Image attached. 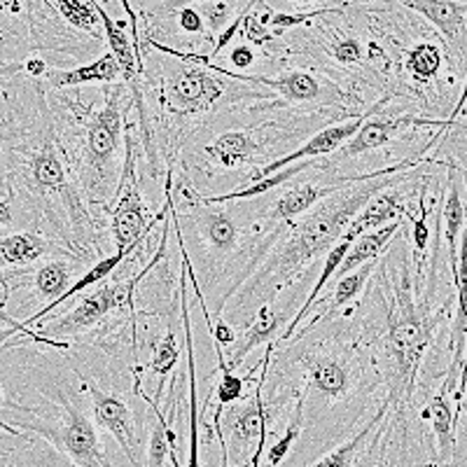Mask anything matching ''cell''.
I'll return each instance as SVG.
<instances>
[{
	"label": "cell",
	"mask_w": 467,
	"mask_h": 467,
	"mask_svg": "<svg viewBox=\"0 0 467 467\" xmlns=\"http://www.w3.org/2000/svg\"><path fill=\"white\" fill-rule=\"evenodd\" d=\"M203 152L213 161H218V164L227 166V169H234V166L255 161V157H260L265 148H262V139H257L255 131L232 129V131L220 133L218 139L203 148Z\"/></svg>",
	"instance_id": "20"
},
{
	"label": "cell",
	"mask_w": 467,
	"mask_h": 467,
	"mask_svg": "<svg viewBox=\"0 0 467 467\" xmlns=\"http://www.w3.org/2000/svg\"><path fill=\"white\" fill-rule=\"evenodd\" d=\"M441 220H444V241L449 248V266L451 274L458 266V248H461L462 229L467 224V211L462 203L461 182L453 175V166H449V190H446L444 206H441Z\"/></svg>",
	"instance_id": "22"
},
{
	"label": "cell",
	"mask_w": 467,
	"mask_h": 467,
	"mask_svg": "<svg viewBox=\"0 0 467 467\" xmlns=\"http://www.w3.org/2000/svg\"><path fill=\"white\" fill-rule=\"evenodd\" d=\"M178 360H181V346L175 341V325L171 323L169 329L164 332V337L154 344L152 360H150V372L160 379V388H157V393H154V400H157V402L161 400V393H164L166 383H169V377L175 369V365H178Z\"/></svg>",
	"instance_id": "26"
},
{
	"label": "cell",
	"mask_w": 467,
	"mask_h": 467,
	"mask_svg": "<svg viewBox=\"0 0 467 467\" xmlns=\"http://www.w3.org/2000/svg\"><path fill=\"white\" fill-rule=\"evenodd\" d=\"M404 215H407V208H404L402 197H400L398 192L386 190L381 192V194H377L372 202L362 208L360 215L350 223L348 232H353L358 239H360L362 234L377 232V229L388 227V224L402 220Z\"/></svg>",
	"instance_id": "21"
},
{
	"label": "cell",
	"mask_w": 467,
	"mask_h": 467,
	"mask_svg": "<svg viewBox=\"0 0 467 467\" xmlns=\"http://www.w3.org/2000/svg\"><path fill=\"white\" fill-rule=\"evenodd\" d=\"M87 390L91 395L96 423L101 425L106 432H110L112 440L122 446L124 456L129 458L131 467H143V441L136 431L131 404L122 395L103 390L96 381H87Z\"/></svg>",
	"instance_id": "9"
},
{
	"label": "cell",
	"mask_w": 467,
	"mask_h": 467,
	"mask_svg": "<svg viewBox=\"0 0 467 467\" xmlns=\"http://www.w3.org/2000/svg\"><path fill=\"white\" fill-rule=\"evenodd\" d=\"M306 393H299L297 395V402H295V411H292L290 420H287L285 431H283V435L278 437L274 444L266 449L265 458H266V465L262 462L265 467H278L283 461H285L287 456H290L292 446L297 444V440L302 437V431H304V409H306Z\"/></svg>",
	"instance_id": "27"
},
{
	"label": "cell",
	"mask_w": 467,
	"mask_h": 467,
	"mask_svg": "<svg viewBox=\"0 0 467 467\" xmlns=\"http://www.w3.org/2000/svg\"><path fill=\"white\" fill-rule=\"evenodd\" d=\"M208 70L220 73L223 78H227V80L248 82V85H260L265 87V89H274L290 103H316L339 96V91H337L335 87L325 85V82H320L316 75L306 73V70H290V73H281L276 75V78H266V75L236 73V70L223 68V66H218L215 61L208 66Z\"/></svg>",
	"instance_id": "12"
},
{
	"label": "cell",
	"mask_w": 467,
	"mask_h": 467,
	"mask_svg": "<svg viewBox=\"0 0 467 467\" xmlns=\"http://www.w3.org/2000/svg\"><path fill=\"white\" fill-rule=\"evenodd\" d=\"M24 73H26L24 58H19V61H5V64H0V85L15 80L16 75H24Z\"/></svg>",
	"instance_id": "37"
},
{
	"label": "cell",
	"mask_w": 467,
	"mask_h": 467,
	"mask_svg": "<svg viewBox=\"0 0 467 467\" xmlns=\"http://www.w3.org/2000/svg\"><path fill=\"white\" fill-rule=\"evenodd\" d=\"M400 229H402V220H398V223H393V224H388V227L377 229V232L362 234L360 239L350 245L348 255L344 257V262H341L339 271H337V276L332 278V281H339V278L348 276V274L358 271L360 266L379 260L383 250H386V245L393 241V236L400 232Z\"/></svg>",
	"instance_id": "23"
},
{
	"label": "cell",
	"mask_w": 467,
	"mask_h": 467,
	"mask_svg": "<svg viewBox=\"0 0 467 467\" xmlns=\"http://www.w3.org/2000/svg\"><path fill=\"white\" fill-rule=\"evenodd\" d=\"M257 5V3H255ZM253 5V7H255ZM250 7L244 16V26H241V33L248 40L253 47H266V45L274 43V33L269 31V26H265L260 19V10H253Z\"/></svg>",
	"instance_id": "30"
},
{
	"label": "cell",
	"mask_w": 467,
	"mask_h": 467,
	"mask_svg": "<svg viewBox=\"0 0 467 467\" xmlns=\"http://www.w3.org/2000/svg\"><path fill=\"white\" fill-rule=\"evenodd\" d=\"M139 96L129 85H106L103 106L75 103V96L58 94L49 103L58 136L68 152L75 182L87 206L110 211L122 181V140L127 112Z\"/></svg>",
	"instance_id": "2"
},
{
	"label": "cell",
	"mask_w": 467,
	"mask_h": 467,
	"mask_svg": "<svg viewBox=\"0 0 467 467\" xmlns=\"http://www.w3.org/2000/svg\"><path fill=\"white\" fill-rule=\"evenodd\" d=\"M52 7L68 24V28L87 33L89 37H94L96 43H101L103 22L99 16V3H91V0H52Z\"/></svg>",
	"instance_id": "24"
},
{
	"label": "cell",
	"mask_w": 467,
	"mask_h": 467,
	"mask_svg": "<svg viewBox=\"0 0 467 467\" xmlns=\"http://www.w3.org/2000/svg\"><path fill=\"white\" fill-rule=\"evenodd\" d=\"M388 101H390V96H383L381 101L374 103V106L369 108V110L362 112L360 117H353V119H348V122H337V124H329V127L320 129L318 133H314V136H311V139H308L304 145H299L297 150H292L290 154H283V157H278V160L269 161V164L262 166L260 171H255L250 181L253 182L262 181V178H269V175L278 173V171L287 169V166L299 164V161L314 160V157H325V154H329V157H332V154L339 152V150L344 148V145L348 143V140L353 139L358 131H360L362 124H365L372 115H377V112L381 110Z\"/></svg>",
	"instance_id": "8"
},
{
	"label": "cell",
	"mask_w": 467,
	"mask_h": 467,
	"mask_svg": "<svg viewBox=\"0 0 467 467\" xmlns=\"http://www.w3.org/2000/svg\"><path fill=\"white\" fill-rule=\"evenodd\" d=\"M332 57L344 66H353V64H360L362 58V45L358 43L356 37H341L339 43H335L329 47Z\"/></svg>",
	"instance_id": "32"
},
{
	"label": "cell",
	"mask_w": 467,
	"mask_h": 467,
	"mask_svg": "<svg viewBox=\"0 0 467 467\" xmlns=\"http://www.w3.org/2000/svg\"><path fill=\"white\" fill-rule=\"evenodd\" d=\"M3 96L10 110L0 119V197L78 262L101 260V229L78 190L45 85L28 80Z\"/></svg>",
	"instance_id": "1"
},
{
	"label": "cell",
	"mask_w": 467,
	"mask_h": 467,
	"mask_svg": "<svg viewBox=\"0 0 467 467\" xmlns=\"http://www.w3.org/2000/svg\"><path fill=\"white\" fill-rule=\"evenodd\" d=\"M292 362L302 369V383L306 398L311 393L320 402H341L356 390L362 379V360L358 346L329 344L311 346L306 350L287 348L283 362Z\"/></svg>",
	"instance_id": "6"
},
{
	"label": "cell",
	"mask_w": 467,
	"mask_h": 467,
	"mask_svg": "<svg viewBox=\"0 0 467 467\" xmlns=\"http://www.w3.org/2000/svg\"><path fill=\"white\" fill-rule=\"evenodd\" d=\"M227 94V82L197 64H173L161 85V103L175 117H197L213 110Z\"/></svg>",
	"instance_id": "7"
},
{
	"label": "cell",
	"mask_w": 467,
	"mask_h": 467,
	"mask_svg": "<svg viewBox=\"0 0 467 467\" xmlns=\"http://www.w3.org/2000/svg\"><path fill=\"white\" fill-rule=\"evenodd\" d=\"M119 80H122V70H119L117 58L108 52L96 61L75 66V68H49L40 82L45 85V89L64 91L87 85H117Z\"/></svg>",
	"instance_id": "17"
},
{
	"label": "cell",
	"mask_w": 467,
	"mask_h": 467,
	"mask_svg": "<svg viewBox=\"0 0 467 467\" xmlns=\"http://www.w3.org/2000/svg\"><path fill=\"white\" fill-rule=\"evenodd\" d=\"M465 106H467V75H465V82H462L461 96H458V101H456V106H453L451 115H449V119H446V122H441V131L437 133V136L431 140V143H428V148H425V150H431L432 145L437 143V140H441V136H444V133L449 131V129H451L453 124H456V119H458V117H461V112L465 110ZM425 150H423V152H425Z\"/></svg>",
	"instance_id": "34"
},
{
	"label": "cell",
	"mask_w": 467,
	"mask_h": 467,
	"mask_svg": "<svg viewBox=\"0 0 467 467\" xmlns=\"http://www.w3.org/2000/svg\"><path fill=\"white\" fill-rule=\"evenodd\" d=\"M420 419L428 420L432 425V435H435L437 456L441 462H449L456 453V431H458V416L453 411L451 393L444 386L440 388V393L425 404L420 411Z\"/></svg>",
	"instance_id": "19"
},
{
	"label": "cell",
	"mask_w": 467,
	"mask_h": 467,
	"mask_svg": "<svg viewBox=\"0 0 467 467\" xmlns=\"http://www.w3.org/2000/svg\"><path fill=\"white\" fill-rule=\"evenodd\" d=\"M377 269H379V260H374V262H369V265L360 266L358 271H353V274H348V276L335 281L332 290H329L327 295H323V297H320L318 302L314 304V308H311L314 318L308 320L306 327L299 329L297 335L292 337V339L302 341L304 335H308V332H314V329L318 327L320 320L332 318L335 314H339L341 308L356 302V299L360 297V292L365 290L367 281H369V278L377 274ZM311 314H308V316H311Z\"/></svg>",
	"instance_id": "16"
},
{
	"label": "cell",
	"mask_w": 467,
	"mask_h": 467,
	"mask_svg": "<svg viewBox=\"0 0 467 467\" xmlns=\"http://www.w3.org/2000/svg\"><path fill=\"white\" fill-rule=\"evenodd\" d=\"M411 239H414L416 257H425V250H428V241H431V232H428V208H425V187L420 190L419 218L414 220Z\"/></svg>",
	"instance_id": "31"
},
{
	"label": "cell",
	"mask_w": 467,
	"mask_h": 467,
	"mask_svg": "<svg viewBox=\"0 0 467 467\" xmlns=\"http://www.w3.org/2000/svg\"><path fill=\"white\" fill-rule=\"evenodd\" d=\"M245 5H236V3H223V0H203L197 3V10L202 12L206 28L211 33H223L229 26V19H236V16L244 12Z\"/></svg>",
	"instance_id": "28"
},
{
	"label": "cell",
	"mask_w": 467,
	"mask_h": 467,
	"mask_svg": "<svg viewBox=\"0 0 467 467\" xmlns=\"http://www.w3.org/2000/svg\"><path fill=\"white\" fill-rule=\"evenodd\" d=\"M47 257H70L43 234L33 232H0V271L26 269ZM75 260V257H73Z\"/></svg>",
	"instance_id": "15"
},
{
	"label": "cell",
	"mask_w": 467,
	"mask_h": 467,
	"mask_svg": "<svg viewBox=\"0 0 467 467\" xmlns=\"http://www.w3.org/2000/svg\"><path fill=\"white\" fill-rule=\"evenodd\" d=\"M388 402L379 407L377 414L362 425L356 435L348 441L339 444L337 449L320 458L314 467H369L374 462V453H377L379 444H381V423L388 416Z\"/></svg>",
	"instance_id": "14"
},
{
	"label": "cell",
	"mask_w": 467,
	"mask_h": 467,
	"mask_svg": "<svg viewBox=\"0 0 467 467\" xmlns=\"http://www.w3.org/2000/svg\"><path fill=\"white\" fill-rule=\"evenodd\" d=\"M398 274H390L379 262V276L374 283V297L383 304V335L379 337V379L386 383L388 414L393 420H404V414L414 402L416 381L425 353L435 339L444 308L431 306V295L419 299L411 266L407 257L398 260Z\"/></svg>",
	"instance_id": "3"
},
{
	"label": "cell",
	"mask_w": 467,
	"mask_h": 467,
	"mask_svg": "<svg viewBox=\"0 0 467 467\" xmlns=\"http://www.w3.org/2000/svg\"><path fill=\"white\" fill-rule=\"evenodd\" d=\"M441 61H444V54L437 43H419L404 52V70L419 85L435 80L441 70Z\"/></svg>",
	"instance_id": "25"
},
{
	"label": "cell",
	"mask_w": 467,
	"mask_h": 467,
	"mask_svg": "<svg viewBox=\"0 0 467 467\" xmlns=\"http://www.w3.org/2000/svg\"><path fill=\"white\" fill-rule=\"evenodd\" d=\"M16 224V208L12 197H0V229H12Z\"/></svg>",
	"instance_id": "36"
},
{
	"label": "cell",
	"mask_w": 467,
	"mask_h": 467,
	"mask_svg": "<svg viewBox=\"0 0 467 467\" xmlns=\"http://www.w3.org/2000/svg\"><path fill=\"white\" fill-rule=\"evenodd\" d=\"M234 211L236 208L232 203L229 206L223 203V208H218L213 206V203H202L194 199L190 220H194V229H197L199 241H202L206 255L211 257V265L223 266L239 250L244 227L239 224Z\"/></svg>",
	"instance_id": "10"
},
{
	"label": "cell",
	"mask_w": 467,
	"mask_h": 467,
	"mask_svg": "<svg viewBox=\"0 0 467 467\" xmlns=\"http://www.w3.org/2000/svg\"><path fill=\"white\" fill-rule=\"evenodd\" d=\"M0 467H15V465H12V462L7 461V458H0Z\"/></svg>",
	"instance_id": "40"
},
{
	"label": "cell",
	"mask_w": 467,
	"mask_h": 467,
	"mask_svg": "<svg viewBox=\"0 0 467 467\" xmlns=\"http://www.w3.org/2000/svg\"><path fill=\"white\" fill-rule=\"evenodd\" d=\"M402 7L425 16L444 37L449 47V61L458 70L467 68V3L458 0H416L402 3Z\"/></svg>",
	"instance_id": "11"
},
{
	"label": "cell",
	"mask_w": 467,
	"mask_h": 467,
	"mask_svg": "<svg viewBox=\"0 0 467 467\" xmlns=\"http://www.w3.org/2000/svg\"><path fill=\"white\" fill-rule=\"evenodd\" d=\"M15 407V402H7L5 395H3V388H0V409H12Z\"/></svg>",
	"instance_id": "39"
},
{
	"label": "cell",
	"mask_w": 467,
	"mask_h": 467,
	"mask_svg": "<svg viewBox=\"0 0 467 467\" xmlns=\"http://www.w3.org/2000/svg\"><path fill=\"white\" fill-rule=\"evenodd\" d=\"M175 19H178L181 31L190 33V36H199V33L206 31V22H203V16L197 10V5H187L181 7V10H175Z\"/></svg>",
	"instance_id": "33"
},
{
	"label": "cell",
	"mask_w": 467,
	"mask_h": 467,
	"mask_svg": "<svg viewBox=\"0 0 467 467\" xmlns=\"http://www.w3.org/2000/svg\"><path fill=\"white\" fill-rule=\"evenodd\" d=\"M0 431L5 432V435H10L12 440H28L26 432L16 431V428L10 423V420H3V419H0Z\"/></svg>",
	"instance_id": "38"
},
{
	"label": "cell",
	"mask_w": 467,
	"mask_h": 467,
	"mask_svg": "<svg viewBox=\"0 0 467 467\" xmlns=\"http://www.w3.org/2000/svg\"><path fill=\"white\" fill-rule=\"evenodd\" d=\"M12 411L19 414L12 420L16 431L43 437L75 467H112L101 435L96 432V420L66 386H54L45 409L15 402Z\"/></svg>",
	"instance_id": "5"
},
{
	"label": "cell",
	"mask_w": 467,
	"mask_h": 467,
	"mask_svg": "<svg viewBox=\"0 0 467 467\" xmlns=\"http://www.w3.org/2000/svg\"><path fill=\"white\" fill-rule=\"evenodd\" d=\"M341 7H320V10H308V12H274L271 15L269 28H274V33H285L290 28H297L302 24H308L316 16L325 15H339Z\"/></svg>",
	"instance_id": "29"
},
{
	"label": "cell",
	"mask_w": 467,
	"mask_h": 467,
	"mask_svg": "<svg viewBox=\"0 0 467 467\" xmlns=\"http://www.w3.org/2000/svg\"><path fill=\"white\" fill-rule=\"evenodd\" d=\"M229 64H232L234 68L245 70L248 66L255 64V52H253V47H248V45H236V47L229 52Z\"/></svg>",
	"instance_id": "35"
},
{
	"label": "cell",
	"mask_w": 467,
	"mask_h": 467,
	"mask_svg": "<svg viewBox=\"0 0 467 467\" xmlns=\"http://www.w3.org/2000/svg\"><path fill=\"white\" fill-rule=\"evenodd\" d=\"M411 178L409 173L386 175V178H372V181L350 182L344 190L320 202L314 211H308L299 223H285V229L271 245L265 260L255 269V274L241 285L239 304L255 302L265 297V287L269 297H276L278 290L299 276V271L316 260L318 255H327L335 248L337 241L346 234L350 223L360 215L362 208L372 202L377 194L390 190L398 182Z\"/></svg>",
	"instance_id": "4"
},
{
	"label": "cell",
	"mask_w": 467,
	"mask_h": 467,
	"mask_svg": "<svg viewBox=\"0 0 467 467\" xmlns=\"http://www.w3.org/2000/svg\"><path fill=\"white\" fill-rule=\"evenodd\" d=\"M419 124H423V127L435 124V127L441 129V122H425V119H416V117H409V115H402V117L372 115L365 124H362L360 131H358L356 136H353V139L339 150V152H335L332 157H329L327 166L341 164V161H348L353 160V157H360V154H367V152H372V150L383 148V145L393 139V136H398V133H402L404 129L409 127H419Z\"/></svg>",
	"instance_id": "13"
},
{
	"label": "cell",
	"mask_w": 467,
	"mask_h": 467,
	"mask_svg": "<svg viewBox=\"0 0 467 467\" xmlns=\"http://www.w3.org/2000/svg\"><path fill=\"white\" fill-rule=\"evenodd\" d=\"M274 302H276V297L265 299V304L257 308L255 318L245 325L241 339L234 344L232 356H229V362H227L232 372L236 369V367H241V362H244L245 358H248V353H253L257 346L274 344L278 332L283 335V320H285V316H283V311H278Z\"/></svg>",
	"instance_id": "18"
}]
</instances>
